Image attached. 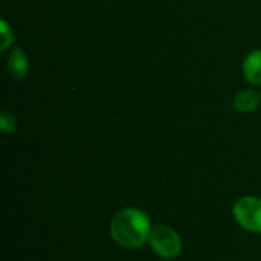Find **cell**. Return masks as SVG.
I'll list each match as a JSON object with an SVG mask.
<instances>
[{
	"label": "cell",
	"mask_w": 261,
	"mask_h": 261,
	"mask_svg": "<svg viewBox=\"0 0 261 261\" xmlns=\"http://www.w3.org/2000/svg\"><path fill=\"white\" fill-rule=\"evenodd\" d=\"M8 69L11 72V76L15 80H21L26 76L28 72V60L26 55L23 54L21 49H14L9 55V61H8Z\"/></svg>",
	"instance_id": "5"
},
{
	"label": "cell",
	"mask_w": 261,
	"mask_h": 261,
	"mask_svg": "<svg viewBox=\"0 0 261 261\" xmlns=\"http://www.w3.org/2000/svg\"><path fill=\"white\" fill-rule=\"evenodd\" d=\"M234 106L239 112H252L258 106V95L252 90H243L236 96Z\"/></svg>",
	"instance_id": "6"
},
{
	"label": "cell",
	"mask_w": 261,
	"mask_h": 261,
	"mask_svg": "<svg viewBox=\"0 0 261 261\" xmlns=\"http://www.w3.org/2000/svg\"><path fill=\"white\" fill-rule=\"evenodd\" d=\"M112 239L125 249L141 248L151 236L150 219L136 208L118 211L110 222Z\"/></svg>",
	"instance_id": "1"
},
{
	"label": "cell",
	"mask_w": 261,
	"mask_h": 261,
	"mask_svg": "<svg viewBox=\"0 0 261 261\" xmlns=\"http://www.w3.org/2000/svg\"><path fill=\"white\" fill-rule=\"evenodd\" d=\"M14 127H15L14 119H12L8 113H3V116H2V130H3L5 133H9V132L14 130Z\"/></svg>",
	"instance_id": "7"
},
{
	"label": "cell",
	"mask_w": 261,
	"mask_h": 261,
	"mask_svg": "<svg viewBox=\"0 0 261 261\" xmlns=\"http://www.w3.org/2000/svg\"><path fill=\"white\" fill-rule=\"evenodd\" d=\"M243 75L252 84H261V50H254L243 63Z\"/></svg>",
	"instance_id": "4"
},
{
	"label": "cell",
	"mask_w": 261,
	"mask_h": 261,
	"mask_svg": "<svg viewBox=\"0 0 261 261\" xmlns=\"http://www.w3.org/2000/svg\"><path fill=\"white\" fill-rule=\"evenodd\" d=\"M232 214L243 229L261 232V199L252 196L239 199L232 208Z\"/></svg>",
	"instance_id": "2"
},
{
	"label": "cell",
	"mask_w": 261,
	"mask_h": 261,
	"mask_svg": "<svg viewBox=\"0 0 261 261\" xmlns=\"http://www.w3.org/2000/svg\"><path fill=\"white\" fill-rule=\"evenodd\" d=\"M150 243L153 251L162 258H174L182 251V240L179 234L167 225H161L151 229Z\"/></svg>",
	"instance_id": "3"
}]
</instances>
